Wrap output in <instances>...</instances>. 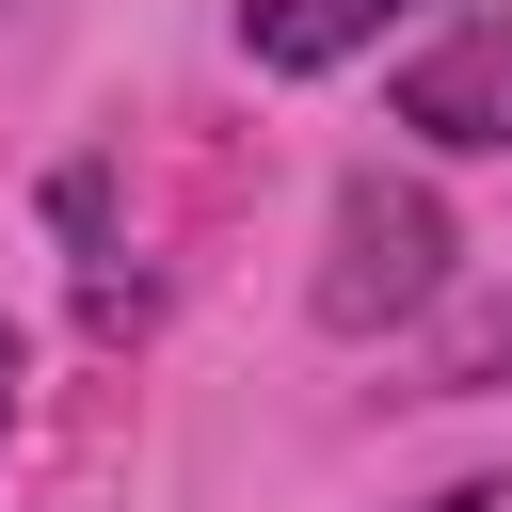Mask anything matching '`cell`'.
Wrapping results in <instances>:
<instances>
[{
  "label": "cell",
  "mask_w": 512,
  "mask_h": 512,
  "mask_svg": "<svg viewBox=\"0 0 512 512\" xmlns=\"http://www.w3.org/2000/svg\"><path fill=\"white\" fill-rule=\"evenodd\" d=\"M512 384V288H448L416 336V400H496Z\"/></svg>",
  "instance_id": "277c9868"
},
{
  "label": "cell",
  "mask_w": 512,
  "mask_h": 512,
  "mask_svg": "<svg viewBox=\"0 0 512 512\" xmlns=\"http://www.w3.org/2000/svg\"><path fill=\"white\" fill-rule=\"evenodd\" d=\"M384 16H416V0H240V48L272 80H336L352 48H384Z\"/></svg>",
  "instance_id": "3957f363"
},
{
  "label": "cell",
  "mask_w": 512,
  "mask_h": 512,
  "mask_svg": "<svg viewBox=\"0 0 512 512\" xmlns=\"http://www.w3.org/2000/svg\"><path fill=\"white\" fill-rule=\"evenodd\" d=\"M48 224L80 240V304H96V320H128L144 288L112 272V176H96V160H64V176H48Z\"/></svg>",
  "instance_id": "5b68a950"
},
{
  "label": "cell",
  "mask_w": 512,
  "mask_h": 512,
  "mask_svg": "<svg viewBox=\"0 0 512 512\" xmlns=\"http://www.w3.org/2000/svg\"><path fill=\"white\" fill-rule=\"evenodd\" d=\"M16 384H32V336L0 320V432H16Z\"/></svg>",
  "instance_id": "52a82bcc"
},
{
  "label": "cell",
  "mask_w": 512,
  "mask_h": 512,
  "mask_svg": "<svg viewBox=\"0 0 512 512\" xmlns=\"http://www.w3.org/2000/svg\"><path fill=\"white\" fill-rule=\"evenodd\" d=\"M448 288H464V224H448V192H432V176L352 160V176H336V208H320L304 320H320V336H416Z\"/></svg>",
  "instance_id": "6da1fadb"
},
{
  "label": "cell",
  "mask_w": 512,
  "mask_h": 512,
  "mask_svg": "<svg viewBox=\"0 0 512 512\" xmlns=\"http://www.w3.org/2000/svg\"><path fill=\"white\" fill-rule=\"evenodd\" d=\"M416 512H512V464H480V480H432Z\"/></svg>",
  "instance_id": "8992f818"
},
{
  "label": "cell",
  "mask_w": 512,
  "mask_h": 512,
  "mask_svg": "<svg viewBox=\"0 0 512 512\" xmlns=\"http://www.w3.org/2000/svg\"><path fill=\"white\" fill-rule=\"evenodd\" d=\"M384 112H400L432 160H512V16H448V32L384 80Z\"/></svg>",
  "instance_id": "7a4b0ae2"
}]
</instances>
